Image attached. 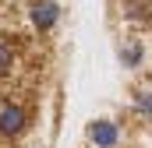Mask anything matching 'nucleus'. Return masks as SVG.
I'll use <instances>...</instances> for the list:
<instances>
[{
	"mask_svg": "<svg viewBox=\"0 0 152 148\" xmlns=\"http://www.w3.org/2000/svg\"><path fill=\"white\" fill-rule=\"evenodd\" d=\"M32 127V110L21 102V99H0V138L4 141H18L25 138Z\"/></svg>",
	"mask_w": 152,
	"mask_h": 148,
	"instance_id": "nucleus-1",
	"label": "nucleus"
},
{
	"mask_svg": "<svg viewBox=\"0 0 152 148\" xmlns=\"http://www.w3.org/2000/svg\"><path fill=\"white\" fill-rule=\"evenodd\" d=\"M25 21L36 36H53L64 21V7L57 0H28L25 4Z\"/></svg>",
	"mask_w": 152,
	"mask_h": 148,
	"instance_id": "nucleus-2",
	"label": "nucleus"
},
{
	"mask_svg": "<svg viewBox=\"0 0 152 148\" xmlns=\"http://www.w3.org/2000/svg\"><path fill=\"white\" fill-rule=\"evenodd\" d=\"M124 123L113 116H96L85 123V141L88 148H124Z\"/></svg>",
	"mask_w": 152,
	"mask_h": 148,
	"instance_id": "nucleus-3",
	"label": "nucleus"
},
{
	"mask_svg": "<svg viewBox=\"0 0 152 148\" xmlns=\"http://www.w3.org/2000/svg\"><path fill=\"white\" fill-rule=\"evenodd\" d=\"M117 60H120L124 71H142L145 67V42H142V36L127 32V36L117 39Z\"/></svg>",
	"mask_w": 152,
	"mask_h": 148,
	"instance_id": "nucleus-4",
	"label": "nucleus"
},
{
	"mask_svg": "<svg viewBox=\"0 0 152 148\" xmlns=\"http://www.w3.org/2000/svg\"><path fill=\"white\" fill-rule=\"evenodd\" d=\"M131 116L152 131V85H134L131 88Z\"/></svg>",
	"mask_w": 152,
	"mask_h": 148,
	"instance_id": "nucleus-5",
	"label": "nucleus"
},
{
	"mask_svg": "<svg viewBox=\"0 0 152 148\" xmlns=\"http://www.w3.org/2000/svg\"><path fill=\"white\" fill-rule=\"evenodd\" d=\"M120 18L134 25H152V4L149 0H120Z\"/></svg>",
	"mask_w": 152,
	"mask_h": 148,
	"instance_id": "nucleus-6",
	"label": "nucleus"
},
{
	"mask_svg": "<svg viewBox=\"0 0 152 148\" xmlns=\"http://www.w3.org/2000/svg\"><path fill=\"white\" fill-rule=\"evenodd\" d=\"M21 67V60H18V49H14V42H4L0 39V81H11L14 74Z\"/></svg>",
	"mask_w": 152,
	"mask_h": 148,
	"instance_id": "nucleus-7",
	"label": "nucleus"
}]
</instances>
